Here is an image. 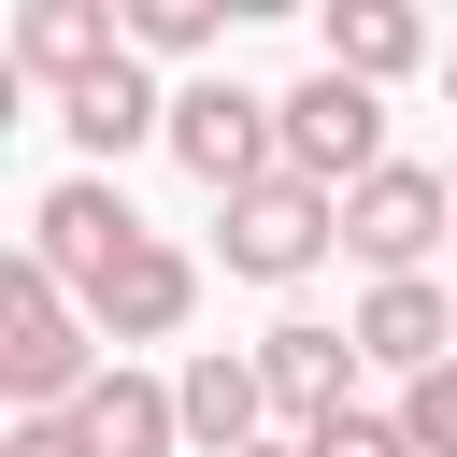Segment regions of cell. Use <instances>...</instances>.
Returning a JSON list of instances; mask_svg holds the SVG:
<instances>
[{
	"label": "cell",
	"mask_w": 457,
	"mask_h": 457,
	"mask_svg": "<svg viewBox=\"0 0 457 457\" xmlns=\"http://www.w3.org/2000/svg\"><path fill=\"white\" fill-rule=\"evenodd\" d=\"M129 243H143V214H129V200H114L100 171H71V186H43V200H29V257H43V271H57L71 300H86V286H100V271H114Z\"/></svg>",
	"instance_id": "52a82bcc"
},
{
	"label": "cell",
	"mask_w": 457,
	"mask_h": 457,
	"mask_svg": "<svg viewBox=\"0 0 457 457\" xmlns=\"http://www.w3.org/2000/svg\"><path fill=\"white\" fill-rule=\"evenodd\" d=\"M357 357H371V371H400V386H414V371H443V357H457V300H443L428 271H414V286H371V300H357Z\"/></svg>",
	"instance_id": "30bf717a"
},
{
	"label": "cell",
	"mask_w": 457,
	"mask_h": 457,
	"mask_svg": "<svg viewBox=\"0 0 457 457\" xmlns=\"http://www.w3.org/2000/svg\"><path fill=\"white\" fill-rule=\"evenodd\" d=\"M286 171L328 186V200H357V186L386 171V86H357V71H300V86H286Z\"/></svg>",
	"instance_id": "7a4b0ae2"
},
{
	"label": "cell",
	"mask_w": 457,
	"mask_h": 457,
	"mask_svg": "<svg viewBox=\"0 0 457 457\" xmlns=\"http://www.w3.org/2000/svg\"><path fill=\"white\" fill-rule=\"evenodd\" d=\"M443 86H457V57H443Z\"/></svg>",
	"instance_id": "ffe728a7"
},
{
	"label": "cell",
	"mask_w": 457,
	"mask_h": 457,
	"mask_svg": "<svg viewBox=\"0 0 457 457\" xmlns=\"http://www.w3.org/2000/svg\"><path fill=\"white\" fill-rule=\"evenodd\" d=\"M57 114H71V143H86V157H129V143H171V100L143 86V57H129V71H100V86H86V100H57Z\"/></svg>",
	"instance_id": "5bb4252c"
},
{
	"label": "cell",
	"mask_w": 457,
	"mask_h": 457,
	"mask_svg": "<svg viewBox=\"0 0 457 457\" xmlns=\"http://www.w3.org/2000/svg\"><path fill=\"white\" fill-rule=\"evenodd\" d=\"M214 243H228V271H243V286H300V271L343 243V200H328V186H300V171H271V186H243V200H228V228H214Z\"/></svg>",
	"instance_id": "5b68a950"
},
{
	"label": "cell",
	"mask_w": 457,
	"mask_h": 457,
	"mask_svg": "<svg viewBox=\"0 0 457 457\" xmlns=\"http://www.w3.org/2000/svg\"><path fill=\"white\" fill-rule=\"evenodd\" d=\"M400 443H414V457H457V357L400 386Z\"/></svg>",
	"instance_id": "2e32d148"
},
{
	"label": "cell",
	"mask_w": 457,
	"mask_h": 457,
	"mask_svg": "<svg viewBox=\"0 0 457 457\" xmlns=\"http://www.w3.org/2000/svg\"><path fill=\"white\" fill-rule=\"evenodd\" d=\"M171 157H186L214 200H243V186L286 171V100H257V86H186V100H171Z\"/></svg>",
	"instance_id": "277c9868"
},
{
	"label": "cell",
	"mask_w": 457,
	"mask_h": 457,
	"mask_svg": "<svg viewBox=\"0 0 457 457\" xmlns=\"http://www.w3.org/2000/svg\"><path fill=\"white\" fill-rule=\"evenodd\" d=\"M414 57H428L414 0H328V71H357V86H400Z\"/></svg>",
	"instance_id": "4fadbf2b"
},
{
	"label": "cell",
	"mask_w": 457,
	"mask_h": 457,
	"mask_svg": "<svg viewBox=\"0 0 457 457\" xmlns=\"http://www.w3.org/2000/svg\"><path fill=\"white\" fill-rule=\"evenodd\" d=\"M443 186H457V171H443Z\"/></svg>",
	"instance_id": "44dd1931"
},
{
	"label": "cell",
	"mask_w": 457,
	"mask_h": 457,
	"mask_svg": "<svg viewBox=\"0 0 457 457\" xmlns=\"http://www.w3.org/2000/svg\"><path fill=\"white\" fill-rule=\"evenodd\" d=\"M214 43V0H129V57H200Z\"/></svg>",
	"instance_id": "9a60e30c"
},
{
	"label": "cell",
	"mask_w": 457,
	"mask_h": 457,
	"mask_svg": "<svg viewBox=\"0 0 457 457\" xmlns=\"http://www.w3.org/2000/svg\"><path fill=\"white\" fill-rule=\"evenodd\" d=\"M0 57H14L29 86H57V100H86L100 71H129V14H114V0H29Z\"/></svg>",
	"instance_id": "8992f818"
},
{
	"label": "cell",
	"mask_w": 457,
	"mask_h": 457,
	"mask_svg": "<svg viewBox=\"0 0 457 457\" xmlns=\"http://www.w3.org/2000/svg\"><path fill=\"white\" fill-rule=\"evenodd\" d=\"M257 457H314V443H257Z\"/></svg>",
	"instance_id": "d6986e66"
},
{
	"label": "cell",
	"mask_w": 457,
	"mask_h": 457,
	"mask_svg": "<svg viewBox=\"0 0 457 457\" xmlns=\"http://www.w3.org/2000/svg\"><path fill=\"white\" fill-rule=\"evenodd\" d=\"M171 400H186V443H200V457H257V414H271V371L214 343V357H186V386H171Z\"/></svg>",
	"instance_id": "8fae6325"
},
{
	"label": "cell",
	"mask_w": 457,
	"mask_h": 457,
	"mask_svg": "<svg viewBox=\"0 0 457 457\" xmlns=\"http://www.w3.org/2000/svg\"><path fill=\"white\" fill-rule=\"evenodd\" d=\"M86 314H100V343H171V328L200 314V257L143 228V243H129V257H114V271L86 286Z\"/></svg>",
	"instance_id": "ba28073f"
},
{
	"label": "cell",
	"mask_w": 457,
	"mask_h": 457,
	"mask_svg": "<svg viewBox=\"0 0 457 457\" xmlns=\"http://www.w3.org/2000/svg\"><path fill=\"white\" fill-rule=\"evenodd\" d=\"M0 457H100V443H86V414H14Z\"/></svg>",
	"instance_id": "e0dca14e"
},
{
	"label": "cell",
	"mask_w": 457,
	"mask_h": 457,
	"mask_svg": "<svg viewBox=\"0 0 457 457\" xmlns=\"http://www.w3.org/2000/svg\"><path fill=\"white\" fill-rule=\"evenodd\" d=\"M257 371H271V414H300V443L357 414V400H343V386H357V328H314V314H286V328L257 343Z\"/></svg>",
	"instance_id": "9c48e42d"
},
{
	"label": "cell",
	"mask_w": 457,
	"mask_h": 457,
	"mask_svg": "<svg viewBox=\"0 0 457 457\" xmlns=\"http://www.w3.org/2000/svg\"><path fill=\"white\" fill-rule=\"evenodd\" d=\"M314 457H414V443H400V414H343V428H314Z\"/></svg>",
	"instance_id": "ac0fdd59"
},
{
	"label": "cell",
	"mask_w": 457,
	"mask_h": 457,
	"mask_svg": "<svg viewBox=\"0 0 457 457\" xmlns=\"http://www.w3.org/2000/svg\"><path fill=\"white\" fill-rule=\"evenodd\" d=\"M443 243H457V186L414 171V157H386V171L343 200V257H371V286H414Z\"/></svg>",
	"instance_id": "3957f363"
},
{
	"label": "cell",
	"mask_w": 457,
	"mask_h": 457,
	"mask_svg": "<svg viewBox=\"0 0 457 457\" xmlns=\"http://www.w3.org/2000/svg\"><path fill=\"white\" fill-rule=\"evenodd\" d=\"M100 386V314L43 271V257H14L0 271V400L14 414H71Z\"/></svg>",
	"instance_id": "6da1fadb"
},
{
	"label": "cell",
	"mask_w": 457,
	"mask_h": 457,
	"mask_svg": "<svg viewBox=\"0 0 457 457\" xmlns=\"http://www.w3.org/2000/svg\"><path fill=\"white\" fill-rule=\"evenodd\" d=\"M71 414H86V443H100V457H171V443H186V400H171L157 371H100Z\"/></svg>",
	"instance_id": "7c38bea8"
}]
</instances>
